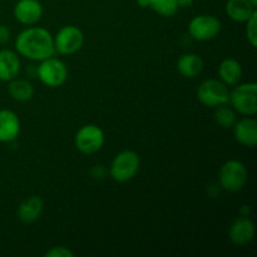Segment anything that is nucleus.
Wrapping results in <instances>:
<instances>
[{"mask_svg": "<svg viewBox=\"0 0 257 257\" xmlns=\"http://www.w3.org/2000/svg\"><path fill=\"white\" fill-rule=\"evenodd\" d=\"M15 50L27 59L40 62L53 57L55 53L53 35L42 27H29L15 38Z\"/></svg>", "mask_w": 257, "mask_h": 257, "instance_id": "obj_1", "label": "nucleus"}, {"mask_svg": "<svg viewBox=\"0 0 257 257\" xmlns=\"http://www.w3.org/2000/svg\"><path fill=\"white\" fill-rule=\"evenodd\" d=\"M141 167V158L137 152L124 150L115 155L109 166V175L113 181L119 183L133 180Z\"/></svg>", "mask_w": 257, "mask_h": 257, "instance_id": "obj_2", "label": "nucleus"}, {"mask_svg": "<svg viewBox=\"0 0 257 257\" xmlns=\"http://www.w3.org/2000/svg\"><path fill=\"white\" fill-rule=\"evenodd\" d=\"M236 113L253 117L257 113V84L253 82L236 84L230 92V100Z\"/></svg>", "mask_w": 257, "mask_h": 257, "instance_id": "obj_3", "label": "nucleus"}, {"mask_svg": "<svg viewBox=\"0 0 257 257\" xmlns=\"http://www.w3.org/2000/svg\"><path fill=\"white\" fill-rule=\"evenodd\" d=\"M248 172L241 161L230 160L221 166L218 171V182L227 192H238L247 182Z\"/></svg>", "mask_w": 257, "mask_h": 257, "instance_id": "obj_4", "label": "nucleus"}, {"mask_svg": "<svg viewBox=\"0 0 257 257\" xmlns=\"http://www.w3.org/2000/svg\"><path fill=\"white\" fill-rule=\"evenodd\" d=\"M197 99L206 107L216 108L218 105L227 104L230 100V89L220 79H206L198 85Z\"/></svg>", "mask_w": 257, "mask_h": 257, "instance_id": "obj_5", "label": "nucleus"}, {"mask_svg": "<svg viewBox=\"0 0 257 257\" xmlns=\"http://www.w3.org/2000/svg\"><path fill=\"white\" fill-rule=\"evenodd\" d=\"M37 77L40 82L49 88H59L67 82L68 68L63 60L49 57L40 60L37 67Z\"/></svg>", "mask_w": 257, "mask_h": 257, "instance_id": "obj_6", "label": "nucleus"}, {"mask_svg": "<svg viewBox=\"0 0 257 257\" xmlns=\"http://www.w3.org/2000/svg\"><path fill=\"white\" fill-rule=\"evenodd\" d=\"M55 53L60 55H72L84 44V34L75 25H64L53 35Z\"/></svg>", "mask_w": 257, "mask_h": 257, "instance_id": "obj_7", "label": "nucleus"}, {"mask_svg": "<svg viewBox=\"0 0 257 257\" xmlns=\"http://www.w3.org/2000/svg\"><path fill=\"white\" fill-rule=\"evenodd\" d=\"M105 136L102 128L97 124L82 125L74 136L75 148L84 155H93L102 150Z\"/></svg>", "mask_w": 257, "mask_h": 257, "instance_id": "obj_8", "label": "nucleus"}, {"mask_svg": "<svg viewBox=\"0 0 257 257\" xmlns=\"http://www.w3.org/2000/svg\"><path fill=\"white\" fill-rule=\"evenodd\" d=\"M220 19L211 14H200L192 18L188 24V34L191 38L198 42H207L212 40L221 32Z\"/></svg>", "mask_w": 257, "mask_h": 257, "instance_id": "obj_9", "label": "nucleus"}, {"mask_svg": "<svg viewBox=\"0 0 257 257\" xmlns=\"http://www.w3.org/2000/svg\"><path fill=\"white\" fill-rule=\"evenodd\" d=\"M17 22L23 25H34L42 19L43 5L39 0H18L13 9Z\"/></svg>", "mask_w": 257, "mask_h": 257, "instance_id": "obj_10", "label": "nucleus"}, {"mask_svg": "<svg viewBox=\"0 0 257 257\" xmlns=\"http://www.w3.org/2000/svg\"><path fill=\"white\" fill-rule=\"evenodd\" d=\"M256 233L255 223L248 216H241L236 218L230 226L228 237L236 246H246L253 240Z\"/></svg>", "mask_w": 257, "mask_h": 257, "instance_id": "obj_11", "label": "nucleus"}, {"mask_svg": "<svg viewBox=\"0 0 257 257\" xmlns=\"http://www.w3.org/2000/svg\"><path fill=\"white\" fill-rule=\"evenodd\" d=\"M235 140L241 146L253 148L257 145V120L252 117L237 119L232 127Z\"/></svg>", "mask_w": 257, "mask_h": 257, "instance_id": "obj_12", "label": "nucleus"}, {"mask_svg": "<svg viewBox=\"0 0 257 257\" xmlns=\"http://www.w3.org/2000/svg\"><path fill=\"white\" fill-rule=\"evenodd\" d=\"M20 119L10 109H0V142L9 143L18 138L20 133Z\"/></svg>", "mask_w": 257, "mask_h": 257, "instance_id": "obj_13", "label": "nucleus"}, {"mask_svg": "<svg viewBox=\"0 0 257 257\" xmlns=\"http://www.w3.org/2000/svg\"><path fill=\"white\" fill-rule=\"evenodd\" d=\"M20 68L22 63L17 52L10 49L0 50V80L10 82L17 78L20 73Z\"/></svg>", "mask_w": 257, "mask_h": 257, "instance_id": "obj_14", "label": "nucleus"}, {"mask_svg": "<svg viewBox=\"0 0 257 257\" xmlns=\"http://www.w3.org/2000/svg\"><path fill=\"white\" fill-rule=\"evenodd\" d=\"M44 210V202L39 196H30L25 198L17 210V216L23 223H33L38 221Z\"/></svg>", "mask_w": 257, "mask_h": 257, "instance_id": "obj_15", "label": "nucleus"}, {"mask_svg": "<svg viewBox=\"0 0 257 257\" xmlns=\"http://www.w3.org/2000/svg\"><path fill=\"white\" fill-rule=\"evenodd\" d=\"M218 77L227 87L236 85L240 83L242 77V67L241 63L235 58H226L218 65Z\"/></svg>", "mask_w": 257, "mask_h": 257, "instance_id": "obj_16", "label": "nucleus"}, {"mask_svg": "<svg viewBox=\"0 0 257 257\" xmlns=\"http://www.w3.org/2000/svg\"><path fill=\"white\" fill-rule=\"evenodd\" d=\"M205 63L203 59L196 53H187V54L181 55L177 60V70L182 77L192 79L201 74L203 70Z\"/></svg>", "mask_w": 257, "mask_h": 257, "instance_id": "obj_17", "label": "nucleus"}, {"mask_svg": "<svg viewBox=\"0 0 257 257\" xmlns=\"http://www.w3.org/2000/svg\"><path fill=\"white\" fill-rule=\"evenodd\" d=\"M225 10L227 17L233 22L245 23L256 12V8L250 0H227Z\"/></svg>", "mask_w": 257, "mask_h": 257, "instance_id": "obj_18", "label": "nucleus"}, {"mask_svg": "<svg viewBox=\"0 0 257 257\" xmlns=\"http://www.w3.org/2000/svg\"><path fill=\"white\" fill-rule=\"evenodd\" d=\"M8 92H9L10 97L17 102H28L34 97L35 90L29 80L17 77L9 82Z\"/></svg>", "mask_w": 257, "mask_h": 257, "instance_id": "obj_19", "label": "nucleus"}, {"mask_svg": "<svg viewBox=\"0 0 257 257\" xmlns=\"http://www.w3.org/2000/svg\"><path fill=\"white\" fill-rule=\"evenodd\" d=\"M215 122L222 128H232L233 124L237 120V113L232 107H228L227 104H222L216 107L215 113H213Z\"/></svg>", "mask_w": 257, "mask_h": 257, "instance_id": "obj_20", "label": "nucleus"}, {"mask_svg": "<svg viewBox=\"0 0 257 257\" xmlns=\"http://www.w3.org/2000/svg\"><path fill=\"white\" fill-rule=\"evenodd\" d=\"M151 9L158 15L165 18H171L178 12V5L176 0H150Z\"/></svg>", "mask_w": 257, "mask_h": 257, "instance_id": "obj_21", "label": "nucleus"}, {"mask_svg": "<svg viewBox=\"0 0 257 257\" xmlns=\"http://www.w3.org/2000/svg\"><path fill=\"white\" fill-rule=\"evenodd\" d=\"M246 38L251 47L257 45V12L253 13L247 20H246Z\"/></svg>", "mask_w": 257, "mask_h": 257, "instance_id": "obj_22", "label": "nucleus"}, {"mask_svg": "<svg viewBox=\"0 0 257 257\" xmlns=\"http://www.w3.org/2000/svg\"><path fill=\"white\" fill-rule=\"evenodd\" d=\"M74 252L65 246H54L45 252V257H73Z\"/></svg>", "mask_w": 257, "mask_h": 257, "instance_id": "obj_23", "label": "nucleus"}, {"mask_svg": "<svg viewBox=\"0 0 257 257\" xmlns=\"http://www.w3.org/2000/svg\"><path fill=\"white\" fill-rule=\"evenodd\" d=\"M10 37H12V33H10L9 28L4 24H0V45L8 44Z\"/></svg>", "mask_w": 257, "mask_h": 257, "instance_id": "obj_24", "label": "nucleus"}, {"mask_svg": "<svg viewBox=\"0 0 257 257\" xmlns=\"http://www.w3.org/2000/svg\"><path fill=\"white\" fill-rule=\"evenodd\" d=\"M178 8H188L193 4V0H176Z\"/></svg>", "mask_w": 257, "mask_h": 257, "instance_id": "obj_25", "label": "nucleus"}, {"mask_svg": "<svg viewBox=\"0 0 257 257\" xmlns=\"http://www.w3.org/2000/svg\"><path fill=\"white\" fill-rule=\"evenodd\" d=\"M137 4L141 8H148L150 7V0H137Z\"/></svg>", "mask_w": 257, "mask_h": 257, "instance_id": "obj_26", "label": "nucleus"}, {"mask_svg": "<svg viewBox=\"0 0 257 257\" xmlns=\"http://www.w3.org/2000/svg\"><path fill=\"white\" fill-rule=\"evenodd\" d=\"M250 2H251V4H252L253 5V7H257V0H250Z\"/></svg>", "mask_w": 257, "mask_h": 257, "instance_id": "obj_27", "label": "nucleus"}, {"mask_svg": "<svg viewBox=\"0 0 257 257\" xmlns=\"http://www.w3.org/2000/svg\"><path fill=\"white\" fill-rule=\"evenodd\" d=\"M0 17H2V12H0Z\"/></svg>", "mask_w": 257, "mask_h": 257, "instance_id": "obj_28", "label": "nucleus"}]
</instances>
